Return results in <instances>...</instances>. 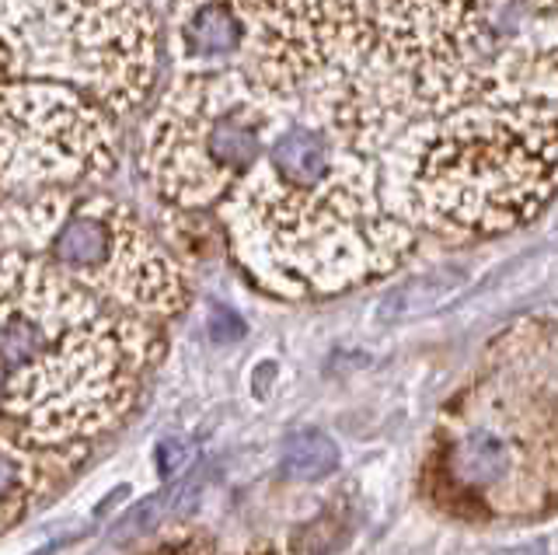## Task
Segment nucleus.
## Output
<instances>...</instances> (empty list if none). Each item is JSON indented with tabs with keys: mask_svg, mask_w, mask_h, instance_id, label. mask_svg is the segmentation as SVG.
I'll use <instances>...</instances> for the list:
<instances>
[{
	"mask_svg": "<svg viewBox=\"0 0 558 555\" xmlns=\"http://www.w3.org/2000/svg\"><path fill=\"white\" fill-rule=\"evenodd\" d=\"M234 266L287 301L336 298L391 276L418 249L374 150L342 98V77L287 95L262 158L214 210Z\"/></svg>",
	"mask_w": 558,
	"mask_h": 555,
	"instance_id": "nucleus-1",
	"label": "nucleus"
},
{
	"mask_svg": "<svg viewBox=\"0 0 558 555\" xmlns=\"http://www.w3.org/2000/svg\"><path fill=\"white\" fill-rule=\"evenodd\" d=\"M157 322L98 298L46 258L4 249V441L87 447L119 426L157 357Z\"/></svg>",
	"mask_w": 558,
	"mask_h": 555,
	"instance_id": "nucleus-2",
	"label": "nucleus"
},
{
	"mask_svg": "<svg viewBox=\"0 0 558 555\" xmlns=\"http://www.w3.org/2000/svg\"><path fill=\"white\" fill-rule=\"evenodd\" d=\"M349 95L377 161L423 119L558 101V0H380Z\"/></svg>",
	"mask_w": 558,
	"mask_h": 555,
	"instance_id": "nucleus-3",
	"label": "nucleus"
},
{
	"mask_svg": "<svg viewBox=\"0 0 558 555\" xmlns=\"http://www.w3.org/2000/svg\"><path fill=\"white\" fill-rule=\"evenodd\" d=\"M380 171L391 210L418 234L461 245L517 231L558 193V101L423 119L384 147Z\"/></svg>",
	"mask_w": 558,
	"mask_h": 555,
	"instance_id": "nucleus-4",
	"label": "nucleus"
},
{
	"mask_svg": "<svg viewBox=\"0 0 558 555\" xmlns=\"http://www.w3.org/2000/svg\"><path fill=\"white\" fill-rule=\"evenodd\" d=\"M380 0H168L174 74L248 71L304 95L374 57Z\"/></svg>",
	"mask_w": 558,
	"mask_h": 555,
	"instance_id": "nucleus-5",
	"label": "nucleus"
},
{
	"mask_svg": "<svg viewBox=\"0 0 558 555\" xmlns=\"http://www.w3.org/2000/svg\"><path fill=\"white\" fill-rule=\"evenodd\" d=\"M287 95L248 71H185L168 81L144 126L140 171L171 214L217 210L279 123Z\"/></svg>",
	"mask_w": 558,
	"mask_h": 555,
	"instance_id": "nucleus-6",
	"label": "nucleus"
},
{
	"mask_svg": "<svg viewBox=\"0 0 558 555\" xmlns=\"http://www.w3.org/2000/svg\"><path fill=\"white\" fill-rule=\"evenodd\" d=\"M4 249L46 258L116 307L161 322L182 315L189 283L174 255L126 203L84 189L4 196Z\"/></svg>",
	"mask_w": 558,
	"mask_h": 555,
	"instance_id": "nucleus-7",
	"label": "nucleus"
},
{
	"mask_svg": "<svg viewBox=\"0 0 558 555\" xmlns=\"http://www.w3.org/2000/svg\"><path fill=\"white\" fill-rule=\"evenodd\" d=\"M436 485L468 517H531L558 503V381L496 377L444 426Z\"/></svg>",
	"mask_w": 558,
	"mask_h": 555,
	"instance_id": "nucleus-8",
	"label": "nucleus"
},
{
	"mask_svg": "<svg viewBox=\"0 0 558 555\" xmlns=\"http://www.w3.org/2000/svg\"><path fill=\"white\" fill-rule=\"evenodd\" d=\"M157 63L147 0H4V81L60 84L126 119L150 98Z\"/></svg>",
	"mask_w": 558,
	"mask_h": 555,
	"instance_id": "nucleus-9",
	"label": "nucleus"
},
{
	"mask_svg": "<svg viewBox=\"0 0 558 555\" xmlns=\"http://www.w3.org/2000/svg\"><path fill=\"white\" fill-rule=\"evenodd\" d=\"M119 165V119L60 84L4 81V193L84 189Z\"/></svg>",
	"mask_w": 558,
	"mask_h": 555,
	"instance_id": "nucleus-10",
	"label": "nucleus"
},
{
	"mask_svg": "<svg viewBox=\"0 0 558 555\" xmlns=\"http://www.w3.org/2000/svg\"><path fill=\"white\" fill-rule=\"evenodd\" d=\"M87 447L70 450H39L4 441L0 455V503H4V528H14V520L32 510V503L49 493L57 479H66L74 464L84 458Z\"/></svg>",
	"mask_w": 558,
	"mask_h": 555,
	"instance_id": "nucleus-11",
	"label": "nucleus"
},
{
	"mask_svg": "<svg viewBox=\"0 0 558 555\" xmlns=\"http://www.w3.org/2000/svg\"><path fill=\"white\" fill-rule=\"evenodd\" d=\"M339 468V444L322 430H296L279 450V472L290 482H318Z\"/></svg>",
	"mask_w": 558,
	"mask_h": 555,
	"instance_id": "nucleus-12",
	"label": "nucleus"
},
{
	"mask_svg": "<svg viewBox=\"0 0 558 555\" xmlns=\"http://www.w3.org/2000/svg\"><path fill=\"white\" fill-rule=\"evenodd\" d=\"M206 328H209V336L220 339V342H231V339L244 336V322H241L238 311H231V307H214V315H209Z\"/></svg>",
	"mask_w": 558,
	"mask_h": 555,
	"instance_id": "nucleus-13",
	"label": "nucleus"
},
{
	"mask_svg": "<svg viewBox=\"0 0 558 555\" xmlns=\"http://www.w3.org/2000/svg\"><path fill=\"white\" fill-rule=\"evenodd\" d=\"M157 461H161V475H174L189 461V450L179 441H168V444H161V458Z\"/></svg>",
	"mask_w": 558,
	"mask_h": 555,
	"instance_id": "nucleus-14",
	"label": "nucleus"
},
{
	"mask_svg": "<svg viewBox=\"0 0 558 555\" xmlns=\"http://www.w3.org/2000/svg\"><path fill=\"white\" fill-rule=\"evenodd\" d=\"M157 555H203V545L196 542H182V545H171V548H161Z\"/></svg>",
	"mask_w": 558,
	"mask_h": 555,
	"instance_id": "nucleus-15",
	"label": "nucleus"
}]
</instances>
